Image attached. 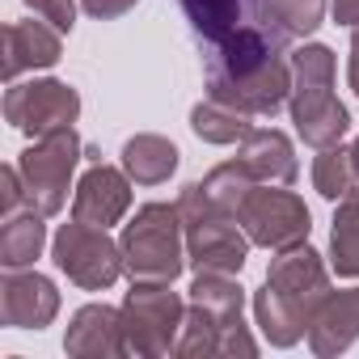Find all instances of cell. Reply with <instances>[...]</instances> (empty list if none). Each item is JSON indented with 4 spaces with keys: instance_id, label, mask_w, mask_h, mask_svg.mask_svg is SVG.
<instances>
[{
    "instance_id": "cell-23",
    "label": "cell",
    "mask_w": 359,
    "mask_h": 359,
    "mask_svg": "<svg viewBox=\"0 0 359 359\" xmlns=\"http://www.w3.org/2000/svg\"><path fill=\"white\" fill-rule=\"evenodd\" d=\"M203 199L216 208V212H224V216H237L241 212V203L250 199V191L258 187L254 182V173L241 165V161H224V165H216L208 177H203Z\"/></svg>"
},
{
    "instance_id": "cell-29",
    "label": "cell",
    "mask_w": 359,
    "mask_h": 359,
    "mask_svg": "<svg viewBox=\"0 0 359 359\" xmlns=\"http://www.w3.org/2000/svg\"><path fill=\"white\" fill-rule=\"evenodd\" d=\"M346 81H351V89H355V97H359V30H355V39H351V64H346Z\"/></svg>"
},
{
    "instance_id": "cell-30",
    "label": "cell",
    "mask_w": 359,
    "mask_h": 359,
    "mask_svg": "<svg viewBox=\"0 0 359 359\" xmlns=\"http://www.w3.org/2000/svg\"><path fill=\"white\" fill-rule=\"evenodd\" d=\"M351 156H355V173H359V135H355V144H351Z\"/></svg>"
},
{
    "instance_id": "cell-4",
    "label": "cell",
    "mask_w": 359,
    "mask_h": 359,
    "mask_svg": "<svg viewBox=\"0 0 359 359\" xmlns=\"http://www.w3.org/2000/svg\"><path fill=\"white\" fill-rule=\"evenodd\" d=\"M177 212L187 224V262L195 266V275L212 271V275H241L245 258H250V233L241 229L237 216L216 212L203 199V187L191 182L177 195Z\"/></svg>"
},
{
    "instance_id": "cell-5",
    "label": "cell",
    "mask_w": 359,
    "mask_h": 359,
    "mask_svg": "<svg viewBox=\"0 0 359 359\" xmlns=\"http://www.w3.org/2000/svg\"><path fill=\"white\" fill-rule=\"evenodd\" d=\"M81 161H85V144H81L76 127L43 135L18 156V173H22V187H26V199H30L34 212H43V216L64 212L72 173H76Z\"/></svg>"
},
{
    "instance_id": "cell-7",
    "label": "cell",
    "mask_w": 359,
    "mask_h": 359,
    "mask_svg": "<svg viewBox=\"0 0 359 359\" xmlns=\"http://www.w3.org/2000/svg\"><path fill=\"white\" fill-rule=\"evenodd\" d=\"M51 258L85 292H106L123 275V245L110 237V229H93L81 220L60 224V233L51 237Z\"/></svg>"
},
{
    "instance_id": "cell-22",
    "label": "cell",
    "mask_w": 359,
    "mask_h": 359,
    "mask_svg": "<svg viewBox=\"0 0 359 359\" xmlns=\"http://www.w3.org/2000/svg\"><path fill=\"white\" fill-rule=\"evenodd\" d=\"M355 187H359V173H355L351 148H342V144L317 148V156H313V191H317L321 199L338 203V199H346Z\"/></svg>"
},
{
    "instance_id": "cell-10",
    "label": "cell",
    "mask_w": 359,
    "mask_h": 359,
    "mask_svg": "<svg viewBox=\"0 0 359 359\" xmlns=\"http://www.w3.org/2000/svg\"><path fill=\"white\" fill-rule=\"evenodd\" d=\"M195 30V39L203 43V51H216L241 34H258V30H283L279 18L271 13V0H177ZM287 34V30H283Z\"/></svg>"
},
{
    "instance_id": "cell-12",
    "label": "cell",
    "mask_w": 359,
    "mask_h": 359,
    "mask_svg": "<svg viewBox=\"0 0 359 359\" xmlns=\"http://www.w3.org/2000/svg\"><path fill=\"white\" fill-rule=\"evenodd\" d=\"M60 313V287L39 271H5L0 279V321L9 330H43Z\"/></svg>"
},
{
    "instance_id": "cell-24",
    "label": "cell",
    "mask_w": 359,
    "mask_h": 359,
    "mask_svg": "<svg viewBox=\"0 0 359 359\" xmlns=\"http://www.w3.org/2000/svg\"><path fill=\"white\" fill-rule=\"evenodd\" d=\"M271 13L292 39H309L325 18V0H271Z\"/></svg>"
},
{
    "instance_id": "cell-14",
    "label": "cell",
    "mask_w": 359,
    "mask_h": 359,
    "mask_svg": "<svg viewBox=\"0 0 359 359\" xmlns=\"http://www.w3.org/2000/svg\"><path fill=\"white\" fill-rule=\"evenodd\" d=\"M64 55V34L51 22H9L5 26V81H22L26 72L55 68Z\"/></svg>"
},
{
    "instance_id": "cell-16",
    "label": "cell",
    "mask_w": 359,
    "mask_h": 359,
    "mask_svg": "<svg viewBox=\"0 0 359 359\" xmlns=\"http://www.w3.org/2000/svg\"><path fill=\"white\" fill-rule=\"evenodd\" d=\"M237 161L254 173V182H271V187H292L300 177V161H296V148L283 131L275 127H254L245 140H241V152Z\"/></svg>"
},
{
    "instance_id": "cell-11",
    "label": "cell",
    "mask_w": 359,
    "mask_h": 359,
    "mask_svg": "<svg viewBox=\"0 0 359 359\" xmlns=\"http://www.w3.org/2000/svg\"><path fill=\"white\" fill-rule=\"evenodd\" d=\"M127 212H131V177H127V169L93 161L85 169V177L76 182V191H72V220L93 224V229H110Z\"/></svg>"
},
{
    "instance_id": "cell-9",
    "label": "cell",
    "mask_w": 359,
    "mask_h": 359,
    "mask_svg": "<svg viewBox=\"0 0 359 359\" xmlns=\"http://www.w3.org/2000/svg\"><path fill=\"white\" fill-rule=\"evenodd\" d=\"M81 118V93L68 81H9L5 89V123L30 140L64 131Z\"/></svg>"
},
{
    "instance_id": "cell-26",
    "label": "cell",
    "mask_w": 359,
    "mask_h": 359,
    "mask_svg": "<svg viewBox=\"0 0 359 359\" xmlns=\"http://www.w3.org/2000/svg\"><path fill=\"white\" fill-rule=\"evenodd\" d=\"M0 208H5V216H18L22 208H30L18 165H5V169H0Z\"/></svg>"
},
{
    "instance_id": "cell-27",
    "label": "cell",
    "mask_w": 359,
    "mask_h": 359,
    "mask_svg": "<svg viewBox=\"0 0 359 359\" xmlns=\"http://www.w3.org/2000/svg\"><path fill=\"white\" fill-rule=\"evenodd\" d=\"M81 5H85V13H89V18H97V22H114V18L131 13L140 0H81Z\"/></svg>"
},
{
    "instance_id": "cell-1",
    "label": "cell",
    "mask_w": 359,
    "mask_h": 359,
    "mask_svg": "<svg viewBox=\"0 0 359 359\" xmlns=\"http://www.w3.org/2000/svg\"><path fill=\"white\" fill-rule=\"evenodd\" d=\"M330 292H334L330 271H325L321 254L309 241L283 250L271 262L266 283L254 292V317L262 325V338L279 351L296 346L309 334V321H313V313L321 309V300Z\"/></svg>"
},
{
    "instance_id": "cell-25",
    "label": "cell",
    "mask_w": 359,
    "mask_h": 359,
    "mask_svg": "<svg viewBox=\"0 0 359 359\" xmlns=\"http://www.w3.org/2000/svg\"><path fill=\"white\" fill-rule=\"evenodd\" d=\"M26 5L34 9V18L51 22L60 34H72V26H76V5L72 0H26Z\"/></svg>"
},
{
    "instance_id": "cell-28",
    "label": "cell",
    "mask_w": 359,
    "mask_h": 359,
    "mask_svg": "<svg viewBox=\"0 0 359 359\" xmlns=\"http://www.w3.org/2000/svg\"><path fill=\"white\" fill-rule=\"evenodd\" d=\"M330 13L338 26H346L351 34L359 30V0H330Z\"/></svg>"
},
{
    "instance_id": "cell-3",
    "label": "cell",
    "mask_w": 359,
    "mask_h": 359,
    "mask_svg": "<svg viewBox=\"0 0 359 359\" xmlns=\"http://www.w3.org/2000/svg\"><path fill=\"white\" fill-rule=\"evenodd\" d=\"M131 283H173L187 271V224L177 203H144L118 237Z\"/></svg>"
},
{
    "instance_id": "cell-19",
    "label": "cell",
    "mask_w": 359,
    "mask_h": 359,
    "mask_svg": "<svg viewBox=\"0 0 359 359\" xmlns=\"http://www.w3.org/2000/svg\"><path fill=\"white\" fill-rule=\"evenodd\" d=\"M330 266L342 279H359V187L346 199H338L330 229Z\"/></svg>"
},
{
    "instance_id": "cell-15",
    "label": "cell",
    "mask_w": 359,
    "mask_h": 359,
    "mask_svg": "<svg viewBox=\"0 0 359 359\" xmlns=\"http://www.w3.org/2000/svg\"><path fill=\"white\" fill-rule=\"evenodd\" d=\"M355 342H359V287L330 292L309 321V351L317 359H334Z\"/></svg>"
},
{
    "instance_id": "cell-18",
    "label": "cell",
    "mask_w": 359,
    "mask_h": 359,
    "mask_svg": "<svg viewBox=\"0 0 359 359\" xmlns=\"http://www.w3.org/2000/svg\"><path fill=\"white\" fill-rule=\"evenodd\" d=\"M47 216L26 208L18 216H5V229H0V266L5 271H26L34 266V258L47 245Z\"/></svg>"
},
{
    "instance_id": "cell-21",
    "label": "cell",
    "mask_w": 359,
    "mask_h": 359,
    "mask_svg": "<svg viewBox=\"0 0 359 359\" xmlns=\"http://www.w3.org/2000/svg\"><path fill=\"white\" fill-rule=\"evenodd\" d=\"M191 304H199V309H208L216 321L233 325V321H241L245 287H241L233 275H212V271H203V275H195V283H191Z\"/></svg>"
},
{
    "instance_id": "cell-8",
    "label": "cell",
    "mask_w": 359,
    "mask_h": 359,
    "mask_svg": "<svg viewBox=\"0 0 359 359\" xmlns=\"http://www.w3.org/2000/svg\"><path fill=\"white\" fill-rule=\"evenodd\" d=\"M237 220L250 233V241L262 245V250H271V254L304 245L309 233H313V216H309L304 199L296 191H275L271 182H258L250 191V199L241 203Z\"/></svg>"
},
{
    "instance_id": "cell-13",
    "label": "cell",
    "mask_w": 359,
    "mask_h": 359,
    "mask_svg": "<svg viewBox=\"0 0 359 359\" xmlns=\"http://www.w3.org/2000/svg\"><path fill=\"white\" fill-rule=\"evenodd\" d=\"M64 351L76 359H123V355H131L127 330H123V309H114V304L76 309L68 321V334H64Z\"/></svg>"
},
{
    "instance_id": "cell-17",
    "label": "cell",
    "mask_w": 359,
    "mask_h": 359,
    "mask_svg": "<svg viewBox=\"0 0 359 359\" xmlns=\"http://www.w3.org/2000/svg\"><path fill=\"white\" fill-rule=\"evenodd\" d=\"M123 169L135 187H161L177 173V148H173V140L152 135V131L131 135L123 144Z\"/></svg>"
},
{
    "instance_id": "cell-2",
    "label": "cell",
    "mask_w": 359,
    "mask_h": 359,
    "mask_svg": "<svg viewBox=\"0 0 359 359\" xmlns=\"http://www.w3.org/2000/svg\"><path fill=\"white\" fill-rule=\"evenodd\" d=\"M296 135L309 148H334L342 144L351 114L334 97V51L325 43H304L292 51V97H287Z\"/></svg>"
},
{
    "instance_id": "cell-20",
    "label": "cell",
    "mask_w": 359,
    "mask_h": 359,
    "mask_svg": "<svg viewBox=\"0 0 359 359\" xmlns=\"http://www.w3.org/2000/svg\"><path fill=\"white\" fill-rule=\"evenodd\" d=\"M191 127H195V135L203 140V144H241L250 131H254V123H250V114H241V110H233V106H224V102H199L195 110H191Z\"/></svg>"
},
{
    "instance_id": "cell-6",
    "label": "cell",
    "mask_w": 359,
    "mask_h": 359,
    "mask_svg": "<svg viewBox=\"0 0 359 359\" xmlns=\"http://www.w3.org/2000/svg\"><path fill=\"white\" fill-rule=\"evenodd\" d=\"M182 321H187V300L169 283H131L123 300V330H127L131 355H144V359L177 355Z\"/></svg>"
}]
</instances>
